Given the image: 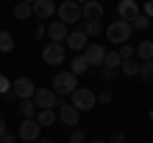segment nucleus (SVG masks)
Masks as SVG:
<instances>
[{
    "mask_svg": "<svg viewBox=\"0 0 153 143\" xmlns=\"http://www.w3.org/2000/svg\"><path fill=\"white\" fill-rule=\"evenodd\" d=\"M130 33H133V26H130V23H125V21H112L107 28H105V36H107V41H110V44H115V46L128 44Z\"/></svg>",
    "mask_w": 153,
    "mask_h": 143,
    "instance_id": "f257e3e1",
    "label": "nucleus"
},
{
    "mask_svg": "<svg viewBox=\"0 0 153 143\" xmlns=\"http://www.w3.org/2000/svg\"><path fill=\"white\" fill-rule=\"evenodd\" d=\"M71 105H74L79 112H87V110H92L94 105H97V97H94L92 89H87V87H76L74 92H71Z\"/></svg>",
    "mask_w": 153,
    "mask_h": 143,
    "instance_id": "f03ea898",
    "label": "nucleus"
},
{
    "mask_svg": "<svg viewBox=\"0 0 153 143\" xmlns=\"http://www.w3.org/2000/svg\"><path fill=\"white\" fill-rule=\"evenodd\" d=\"M59 21L66 23V26L84 21V18H82V5H79V3H74V0H64V3L59 5Z\"/></svg>",
    "mask_w": 153,
    "mask_h": 143,
    "instance_id": "7ed1b4c3",
    "label": "nucleus"
},
{
    "mask_svg": "<svg viewBox=\"0 0 153 143\" xmlns=\"http://www.w3.org/2000/svg\"><path fill=\"white\" fill-rule=\"evenodd\" d=\"M51 82H54L51 89H54L56 95H71L76 89V74H71V72H59Z\"/></svg>",
    "mask_w": 153,
    "mask_h": 143,
    "instance_id": "20e7f679",
    "label": "nucleus"
},
{
    "mask_svg": "<svg viewBox=\"0 0 153 143\" xmlns=\"http://www.w3.org/2000/svg\"><path fill=\"white\" fill-rule=\"evenodd\" d=\"M18 138L26 143H36L41 138V125H38L36 118H23L21 128H18Z\"/></svg>",
    "mask_w": 153,
    "mask_h": 143,
    "instance_id": "39448f33",
    "label": "nucleus"
},
{
    "mask_svg": "<svg viewBox=\"0 0 153 143\" xmlns=\"http://www.w3.org/2000/svg\"><path fill=\"white\" fill-rule=\"evenodd\" d=\"M33 102H36V107H41V110H54V107H59L61 100L56 97L54 89H36Z\"/></svg>",
    "mask_w": 153,
    "mask_h": 143,
    "instance_id": "423d86ee",
    "label": "nucleus"
},
{
    "mask_svg": "<svg viewBox=\"0 0 153 143\" xmlns=\"http://www.w3.org/2000/svg\"><path fill=\"white\" fill-rule=\"evenodd\" d=\"M64 56H66V51H64L61 44H46L41 59H44V64H49V66H59L61 61H64Z\"/></svg>",
    "mask_w": 153,
    "mask_h": 143,
    "instance_id": "0eeeda50",
    "label": "nucleus"
},
{
    "mask_svg": "<svg viewBox=\"0 0 153 143\" xmlns=\"http://www.w3.org/2000/svg\"><path fill=\"white\" fill-rule=\"evenodd\" d=\"M10 89H13V95L21 97V100H31L33 95H36V84H33L28 77H18L16 82L10 84Z\"/></svg>",
    "mask_w": 153,
    "mask_h": 143,
    "instance_id": "6e6552de",
    "label": "nucleus"
},
{
    "mask_svg": "<svg viewBox=\"0 0 153 143\" xmlns=\"http://www.w3.org/2000/svg\"><path fill=\"white\" fill-rule=\"evenodd\" d=\"M59 120L64 123V125H69V128H76V123H79V110H76L71 102H64V100H61L59 102Z\"/></svg>",
    "mask_w": 153,
    "mask_h": 143,
    "instance_id": "1a4fd4ad",
    "label": "nucleus"
},
{
    "mask_svg": "<svg viewBox=\"0 0 153 143\" xmlns=\"http://www.w3.org/2000/svg\"><path fill=\"white\" fill-rule=\"evenodd\" d=\"M117 16H120V21L133 23L138 16H140V8H138L135 0H120V5H117Z\"/></svg>",
    "mask_w": 153,
    "mask_h": 143,
    "instance_id": "9d476101",
    "label": "nucleus"
},
{
    "mask_svg": "<svg viewBox=\"0 0 153 143\" xmlns=\"http://www.w3.org/2000/svg\"><path fill=\"white\" fill-rule=\"evenodd\" d=\"M46 33H49L51 44H61V41H66V36H69V26L61 21H51L49 28H46Z\"/></svg>",
    "mask_w": 153,
    "mask_h": 143,
    "instance_id": "9b49d317",
    "label": "nucleus"
},
{
    "mask_svg": "<svg viewBox=\"0 0 153 143\" xmlns=\"http://www.w3.org/2000/svg\"><path fill=\"white\" fill-rule=\"evenodd\" d=\"M87 39H89L87 33H84L82 28H76V31H71L69 36H66V46H69L71 51H84V49L89 46V41H87Z\"/></svg>",
    "mask_w": 153,
    "mask_h": 143,
    "instance_id": "f8f14e48",
    "label": "nucleus"
},
{
    "mask_svg": "<svg viewBox=\"0 0 153 143\" xmlns=\"http://www.w3.org/2000/svg\"><path fill=\"white\" fill-rule=\"evenodd\" d=\"M105 46H100V44H89L87 49H84V59H87V64L89 66H102V61H105Z\"/></svg>",
    "mask_w": 153,
    "mask_h": 143,
    "instance_id": "ddd939ff",
    "label": "nucleus"
},
{
    "mask_svg": "<svg viewBox=\"0 0 153 143\" xmlns=\"http://www.w3.org/2000/svg\"><path fill=\"white\" fill-rule=\"evenodd\" d=\"M102 13H105V8H102V3H97V0H87V3L82 5V18L84 21H100Z\"/></svg>",
    "mask_w": 153,
    "mask_h": 143,
    "instance_id": "4468645a",
    "label": "nucleus"
},
{
    "mask_svg": "<svg viewBox=\"0 0 153 143\" xmlns=\"http://www.w3.org/2000/svg\"><path fill=\"white\" fill-rule=\"evenodd\" d=\"M31 8H33V16H36V18H51L56 13L54 0H36Z\"/></svg>",
    "mask_w": 153,
    "mask_h": 143,
    "instance_id": "2eb2a0df",
    "label": "nucleus"
},
{
    "mask_svg": "<svg viewBox=\"0 0 153 143\" xmlns=\"http://www.w3.org/2000/svg\"><path fill=\"white\" fill-rule=\"evenodd\" d=\"M135 59H140V61H151L153 59V41H140V44H138Z\"/></svg>",
    "mask_w": 153,
    "mask_h": 143,
    "instance_id": "dca6fc26",
    "label": "nucleus"
},
{
    "mask_svg": "<svg viewBox=\"0 0 153 143\" xmlns=\"http://www.w3.org/2000/svg\"><path fill=\"white\" fill-rule=\"evenodd\" d=\"M89 69V64H87V59H84V54H76L74 59H71V74H76V77H79V74H84V72Z\"/></svg>",
    "mask_w": 153,
    "mask_h": 143,
    "instance_id": "f3484780",
    "label": "nucleus"
},
{
    "mask_svg": "<svg viewBox=\"0 0 153 143\" xmlns=\"http://www.w3.org/2000/svg\"><path fill=\"white\" fill-rule=\"evenodd\" d=\"M120 69H123V74H125V77H135L138 72H140V61L135 59V56H133V59H125L120 64Z\"/></svg>",
    "mask_w": 153,
    "mask_h": 143,
    "instance_id": "a211bd4d",
    "label": "nucleus"
},
{
    "mask_svg": "<svg viewBox=\"0 0 153 143\" xmlns=\"http://www.w3.org/2000/svg\"><path fill=\"white\" fill-rule=\"evenodd\" d=\"M13 16H16L18 21H26V18L33 16V8L28 5V3H23V0H21V3H16V8H13Z\"/></svg>",
    "mask_w": 153,
    "mask_h": 143,
    "instance_id": "6ab92c4d",
    "label": "nucleus"
},
{
    "mask_svg": "<svg viewBox=\"0 0 153 143\" xmlns=\"http://www.w3.org/2000/svg\"><path fill=\"white\" fill-rule=\"evenodd\" d=\"M79 28H82L87 36H100V33H102V23H100V21H82Z\"/></svg>",
    "mask_w": 153,
    "mask_h": 143,
    "instance_id": "aec40b11",
    "label": "nucleus"
},
{
    "mask_svg": "<svg viewBox=\"0 0 153 143\" xmlns=\"http://www.w3.org/2000/svg\"><path fill=\"white\" fill-rule=\"evenodd\" d=\"M123 64V59H120V54H117V51H107V54H105V61H102V66H107V69H117V66Z\"/></svg>",
    "mask_w": 153,
    "mask_h": 143,
    "instance_id": "412c9836",
    "label": "nucleus"
},
{
    "mask_svg": "<svg viewBox=\"0 0 153 143\" xmlns=\"http://www.w3.org/2000/svg\"><path fill=\"white\" fill-rule=\"evenodd\" d=\"M36 120H38V125H41V128H49V125H54V123H56V112L54 110H41Z\"/></svg>",
    "mask_w": 153,
    "mask_h": 143,
    "instance_id": "4be33fe9",
    "label": "nucleus"
},
{
    "mask_svg": "<svg viewBox=\"0 0 153 143\" xmlns=\"http://www.w3.org/2000/svg\"><path fill=\"white\" fill-rule=\"evenodd\" d=\"M140 79L143 82H148V84H153V59L151 61H140Z\"/></svg>",
    "mask_w": 153,
    "mask_h": 143,
    "instance_id": "5701e85b",
    "label": "nucleus"
},
{
    "mask_svg": "<svg viewBox=\"0 0 153 143\" xmlns=\"http://www.w3.org/2000/svg\"><path fill=\"white\" fill-rule=\"evenodd\" d=\"M16 49V41H13V36L8 31H0V51L3 54H8V51Z\"/></svg>",
    "mask_w": 153,
    "mask_h": 143,
    "instance_id": "b1692460",
    "label": "nucleus"
},
{
    "mask_svg": "<svg viewBox=\"0 0 153 143\" xmlns=\"http://www.w3.org/2000/svg\"><path fill=\"white\" fill-rule=\"evenodd\" d=\"M18 110H21L23 118H33L36 115V102H33V97L31 100H21V107H18Z\"/></svg>",
    "mask_w": 153,
    "mask_h": 143,
    "instance_id": "393cba45",
    "label": "nucleus"
},
{
    "mask_svg": "<svg viewBox=\"0 0 153 143\" xmlns=\"http://www.w3.org/2000/svg\"><path fill=\"white\" fill-rule=\"evenodd\" d=\"M130 26H133V28H138V31H146V28H148V26H151V18H148V16H146V13H140V16H138V18H135V21H133V23H130Z\"/></svg>",
    "mask_w": 153,
    "mask_h": 143,
    "instance_id": "a878e982",
    "label": "nucleus"
},
{
    "mask_svg": "<svg viewBox=\"0 0 153 143\" xmlns=\"http://www.w3.org/2000/svg\"><path fill=\"white\" fill-rule=\"evenodd\" d=\"M117 54H120V59H123V61H125V59H133V56H135V46L123 44L120 49H117Z\"/></svg>",
    "mask_w": 153,
    "mask_h": 143,
    "instance_id": "bb28decb",
    "label": "nucleus"
},
{
    "mask_svg": "<svg viewBox=\"0 0 153 143\" xmlns=\"http://www.w3.org/2000/svg\"><path fill=\"white\" fill-rule=\"evenodd\" d=\"M69 143H87V136H84V130H71V136H69Z\"/></svg>",
    "mask_w": 153,
    "mask_h": 143,
    "instance_id": "cd10ccee",
    "label": "nucleus"
},
{
    "mask_svg": "<svg viewBox=\"0 0 153 143\" xmlns=\"http://www.w3.org/2000/svg\"><path fill=\"white\" fill-rule=\"evenodd\" d=\"M97 102H100V105H110V102H112V92H110V89L100 92V95H97Z\"/></svg>",
    "mask_w": 153,
    "mask_h": 143,
    "instance_id": "c85d7f7f",
    "label": "nucleus"
},
{
    "mask_svg": "<svg viewBox=\"0 0 153 143\" xmlns=\"http://www.w3.org/2000/svg\"><path fill=\"white\" fill-rule=\"evenodd\" d=\"M100 77H102L105 82H112V79H115V72L107 69V66H100Z\"/></svg>",
    "mask_w": 153,
    "mask_h": 143,
    "instance_id": "c756f323",
    "label": "nucleus"
},
{
    "mask_svg": "<svg viewBox=\"0 0 153 143\" xmlns=\"http://www.w3.org/2000/svg\"><path fill=\"white\" fill-rule=\"evenodd\" d=\"M0 92H3V95L10 92V79H8L5 74H0Z\"/></svg>",
    "mask_w": 153,
    "mask_h": 143,
    "instance_id": "7c9ffc66",
    "label": "nucleus"
},
{
    "mask_svg": "<svg viewBox=\"0 0 153 143\" xmlns=\"http://www.w3.org/2000/svg\"><path fill=\"white\" fill-rule=\"evenodd\" d=\"M107 143H125V133H112L107 138Z\"/></svg>",
    "mask_w": 153,
    "mask_h": 143,
    "instance_id": "2f4dec72",
    "label": "nucleus"
},
{
    "mask_svg": "<svg viewBox=\"0 0 153 143\" xmlns=\"http://www.w3.org/2000/svg\"><path fill=\"white\" fill-rule=\"evenodd\" d=\"M44 33H46V28L41 26V23H36V28H33V39L38 41V39H41V36H44Z\"/></svg>",
    "mask_w": 153,
    "mask_h": 143,
    "instance_id": "473e14b6",
    "label": "nucleus"
},
{
    "mask_svg": "<svg viewBox=\"0 0 153 143\" xmlns=\"http://www.w3.org/2000/svg\"><path fill=\"white\" fill-rule=\"evenodd\" d=\"M0 143H16V136L13 133H5V136L0 138Z\"/></svg>",
    "mask_w": 153,
    "mask_h": 143,
    "instance_id": "72a5a7b5",
    "label": "nucleus"
},
{
    "mask_svg": "<svg viewBox=\"0 0 153 143\" xmlns=\"http://www.w3.org/2000/svg\"><path fill=\"white\" fill-rule=\"evenodd\" d=\"M146 16H148V18L153 16V0H148V3H146Z\"/></svg>",
    "mask_w": 153,
    "mask_h": 143,
    "instance_id": "f704fd0d",
    "label": "nucleus"
},
{
    "mask_svg": "<svg viewBox=\"0 0 153 143\" xmlns=\"http://www.w3.org/2000/svg\"><path fill=\"white\" fill-rule=\"evenodd\" d=\"M5 133H8V128H5V120H3V118H0V138L5 136Z\"/></svg>",
    "mask_w": 153,
    "mask_h": 143,
    "instance_id": "c9c22d12",
    "label": "nucleus"
},
{
    "mask_svg": "<svg viewBox=\"0 0 153 143\" xmlns=\"http://www.w3.org/2000/svg\"><path fill=\"white\" fill-rule=\"evenodd\" d=\"M36 143H54V141H51V138H38Z\"/></svg>",
    "mask_w": 153,
    "mask_h": 143,
    "instance_id": "e433bc0d",
    "label": "nucleus"
},
{
    "mask_svg": "<svg viewBox=\"0 0 153 143\" xmlns=\"http://www.w3.org/2000/svg\"><path fill=\"white\" fill-rule=\"evenodd\" d=\"M87 143H107V141H102V138H94V141H87Z\"/></svg>",
    "mask_w": 153,
    "mask_h": 143,
    "instance_id": "4c0bfd02",
    "label": "nucleus"
},
{
    "mask_svg": "<svg viewBox=\"0 0 153 143\" xmlns=\"http://www.w3.org/2000/svg\"><path fill=\"white\" fill-rule=\"evenodd\" d=\"M23 3H28V5H33V3H36V0H23Z\"/></svg>",
    "mask_w": 153,
    "mask_h": 143,
    "instance_id": "58836bf2",
    "label": "nucleus"
},
{
    "mask_svg": "<svg viewBox=\"0 0 153 143\" xmlns=\"http://www.w3.org/2000/svg\"><path fill=\"white\" fill-rule=\"evenodd\" d=\"M74 3H79V5H84V3H87V0H74Z\"/></svg>",
    "mask_w": 153,
    "mask_h": 143,
    "instance_id": "ea45409f",
    "label": "nucleus"
},
{
    "mask_svg": "<svg viewBox=\"0 0 153 143\" xmlns=\"http://www.w3.org/2000/svg\"><path fill=\"white\" fill-rule=\"evenodd\" d=\"M143 143H153V141H143Z\"/></svg>",
    "mask_w": 153,
    "mask_h": 143,
    "instance_id": "a19ab883",
    "label": "nucleus"
},
{
    "mask_svg": "<svg viewBox=\"0 0 153 143\" xmlns=\"http://www.w3.org/2000/svg\"><path fill=\"white\" fill-rule=\"evenodd\" d=\"M151 118H153V112H151Z\"/></svg>",
    "mask_w": 153,
    "mask_h": 143,
    "instance_id": "79ce46f5",
    "label": "nucleus"
}]
</instances>
